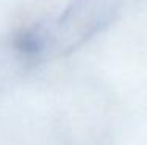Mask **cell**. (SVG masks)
Returning <instances> with one entry per match:
<instances>
[{
  "instance_id": "6da1fadb",
  "label": "cell",
  "mask_w": 147,
  "mask_h": 145,
  "mask_svg": "<svg viewBox=\"0 0 147 145\" xmlns=\"http://www.w3.org/2000/svg\"><path fill=\"white\" fill-rule=\"evenodd\" d=\"M121 5L122 0H72L53 23L24 33L17 44L19 51L36 59L64 56L107 28Z\"/></svg>"
}]
</instances>
